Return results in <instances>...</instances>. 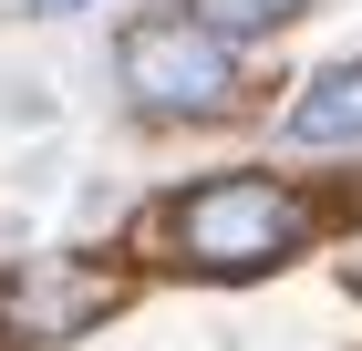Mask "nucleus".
Masks as SVG:
<instances>
[{"mask_svg": "<svg viewBox=\"0 0 362 351\" xmlns=\"http://www.w3.org/2000/svg\"><path fill=\"white\" fill-rule=\"evenodd\" d=\"M135 238L176 279H269V269H290V258L321 248V207L279 165H207V176L156 196V217Z\"/></svg>", "mask_w": 362, "mask_h": 351, "instance_id": "f257e3e1", "label": "nucleus"}, {"mask_svg": "<svg viewBox=\"0 0 362 351\" xmlns=\"http://www.w3.org/2000/svg\"><path fill=\"white\" fill-rule=\"evenodd\" d=\"M114 73H124V104L166 135H197V124H228L249 104V42H228L218 21H197L187 0L176 11H145L114 42Z\"/></svg>", "mask_w": 362, "mask_h": 351, "instance_id": "f03ea898", "label": "nucleus"}, {"mask_svg": "<svg viewBox=\"0 0 362 351\" xmlns=\"http://www.w3.org/2000/svg\"><path fill=\"white\" fill-rule=\"evenodd\" d=\"M135 299V279L114 258H83V248H31L21 269L0 279V341L11 351H52V341H83L104 331L114 310Z\"/></svg>", "mask_w": 362, "mask_h": 351, "instance_id": "7ed1b4c3", "label": "nucleus"}, {"mask_svg": "<svg viewBox=\"0 0 362 351\" xmlns=\"http://www.w3.org/2000/svg\"><path fill=\"white\" fill-rule=\"evenodd\" d=\"M279 135L300 145V155H341V145H362V52H352V62H321V73L290 83Z\"/></svg>", "mask_w": 362, "mask_h": 351, "instance_id": "20e7f679", "label": "nucleus"}, {"mask_svg": "<svg viewBox=\"0 0 362 351\" xmlns=\"http://www.w3.org/2000/svg\"><path fill=\"white\" fill-rule=\"evenodd\" d=\"M187 11H197V21H218L228 42H279L310 0H187Z\"/></svg>", "mask_w": 362, "mask_h": 351, "instance_id": "39448f33", "label": "nucleus"}, {"mask_svg": "<svg viewBox=\"0 0 362 351\" xmlns=\"http://www.w3.org/2000/svg\"><path fill=\"white\" fill-rule=\"evenodd\" d=\"M332 258H341V290H352V299H362V227H352V238H341V248H332Z\"/></svg>", "mask_w": 362, "mask_h": 351, "instance_id": "423d86ee", "label": "nucleus"}, {"mask_svg": "<svg viewBox=\"0 0 362 351\" xmlns=\"http://www.w3.org/2000/svg\"><path fill=\"white\" fill-rule=\"evenodd\" d=\"M21 11H42V21H62V11H93V0H21Z\"/></svg>", "mask_w": 362, "mask_h": 351, "instance_id": "0eeeda50", "label": "nucleus"}]
</instances>
